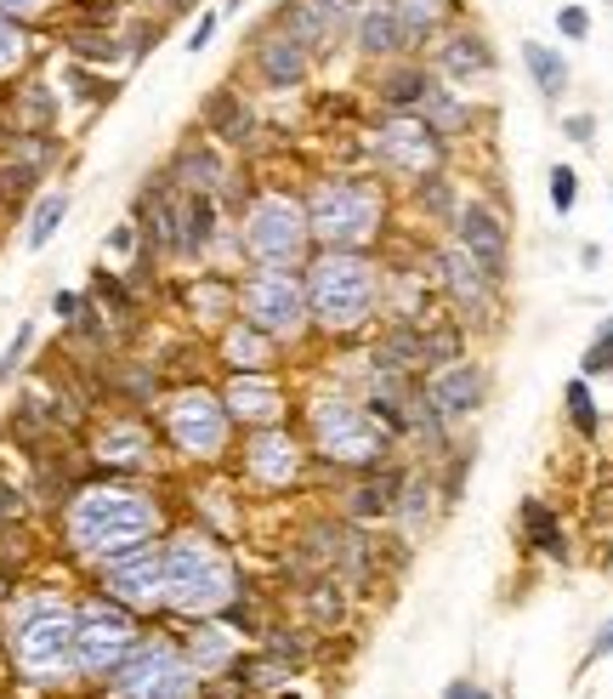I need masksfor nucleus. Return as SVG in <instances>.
Wrapping results in <instances>:
<instances>
[{"label": "nucleus", "mask_w": 613, "mask_h": 699, "mask_svg": "<svg viewBox=\"0 0 613 699\" xmlns=\"http://www.w3.org/2000/svg\"><path fill=\"white\" fill-rule=\"evenodd\" d=\"M313 439L341 466H375L381 461V421L358 404H319L313 410Z\"/></svg>", "instance_id": "nucleus-10"}, {"label": "nucleus", "mask_w": 613, "mask_h": 699, "mask_svg": "<svg viewBox=\"0 0 613 699\" xmlns=\"http://www.w3.org/2000/svg\"><path fill=\"white\" fill-rule=\"evenodd\" d=\"M7 648L12 665L41 683V688H68L80 677V659H75V609L52 591H29L7 609Z\"/></svg>", "instance_id": "nucleus-1"}, {"label": "nucleus", "mask_w": 613, "mask_h": 699, "mask_svg": "<svg viewBox=\"0 0 613 699\" xmlns=\"http://www.w3.org/2000/svg\"><path fill=\"white\" fill-rule=\"evenodd\" d=\"M222 404H227V415H233V421H256V426H272V421L285 415V398H279V387H272L261 370H238Z\"/></svg>", "instance_id": "nucleus-17"}, {"label": "nucleus", "mask_w": 613, "mask_h": 699, "mask_svg": "<svg viewBox=\"0 0 613 699\" xmlns=\"http://www.w3.org/2000/svg\"><path fill=\"white\" fill-rule=\"evenodd\" d=\"M238 302H245V319L267 336H290V330L306 324V290L296 274L285 268H267V274H250L238 285Z\"/></svg>", "instance_id": "nucleus-11"}, {"label": "nucleus", "mask_w": 613, "mask_h": 699, "mask_svg": "<svg viewBox=\"0 0 613 699\" xmlns=\"http://www.w3.org/2000/svg\"><path fill=\"white\" fill-rule=\"evenodd\" d=\"M306 228L319 233L330 251H353L364 240H375V228H381V188L369 182H324L313 193V206H306Z\"/></svg>", "instance_id": "nucleus-5"}, {"label": "nucleus", "mask_w": 613, "mask_h": 699, "mask_svg": "<svg viewBox=\"0 0 613 699\" xmlns=\"http://www.w3.org/2000/svg\"><path fill=\"white\" fill-rule=\"evenodd\" d=\"M177 177H182L193 193H211V188H216V177H222V165H216V154H211V148H188V154L177 159Z\"/></svg>", "instance_id": "nucleus-29"}, {"label": "nucleus", "mask_w": 613, "mask_h": 699, "mask_svg": "<svg viewBox=\"0 0 613 699\" xmlns=\"http://www.w3.org/2000/svg\"><path fill=\"white\" fill-rule=\"evenodd\" d=\"M227 426H233L227 404L216 392H204V387H188V392H177L165 404V439L177 444V455H188V461H216L227 450Z\"/></svg>", "instance_id": "nucleus-7"}, {"label": "nucleus", "mask_w": 613, "mask_h": 699, "mask_svg": "<svg viewBox=\"0 0 613 699\" xmlns=\"http://www.w3.org/2000/svg\"><path fill=\"white\" fill-rule=\"evenodd\" d=\"M306 240H313L306 211L296 206V199H285V193H261L250 206V217H245V251L256 262H267V268H290V262H301Z\"/></svg>", "instance_id": "nucleus-8"}, {"label": "nucleus", "mask_w": 613, "mask_h": 699, "mask_svg": "<svg viewBox=\"0 0 613 699\" xmlns=\"http://www.w3.org/2000/svg\"><path fill=\"white\" fill-rule=\"evenodd\" d=\"M63 217H68V193H46L41 206H34V217H29V251H46Z\"/></svg>", "instance_id": "nucleus-28"}, {"label": "nucleus", "mask_w": 613, "mask_h": 699, "mask_svg": "<svg viewBox=\"0 0 613 699\" xmlns=\"http://www.w3.org/2000/svg\"><path fill=\"white\" fill-rule=\"evenodd\" d=\"M245 455H250V461H245V466H250V478L267 484V489H285V484L301 478V444L285 439V432H272V426L256 432Z\"/></svg>", "instance_id": "nucleus-14"}, {"label": "nucleus", "mask_w": 613, "mask_h": 699, "mask_svg": "<svg viewBox=\"0 0 613 699\" xmlns=\"http://www.w3.org/2000/svg\"><path fill=\"white\" fill-rule=\"evenodd\" d=\"M216 240V206H211V193H193L188 199V233H182V245L188 251H204Z\"/></svg>", "instance_id": "nucleus-30"}, {"label": "nucleus", "mask_w": 613, "mask_h": 699, "mask_svg": "<svg viewBox=\"0 0 613 699\" xmlns=\"http://www.w3.org/2000/svg\"><path fill=\"white\" fill-rule=\"evenodd\" d=\"M557 29H562L568 41H586V35H591V18H586V7H562V12H557Z\"/></svg>", "instance_id": "nucleus-40"}, {"label": "nucleus", "mask_w": 613, "mask_h": 699, "mask_svg": "<svg viewBox=\"0 0 613 699\" xmlns=\"http://www.w3.org/2000/svg\"><path fill=\"white\" fill-rule=\"evenodd\" d=\"M392 7H398V18H403V29H409V41L432 35L443 18H455V0H392Z\"/></svg>", "instance_id": "nucleus-27"}, {"label": "nucleus", "mask_w": 613, "mask_h": 699, "mask_svg": "<svg viewBox=\"0 0 613 699\" xmlns=\"http://www.w3.org/2000/svg\"><path fill=\"white\" fill-rule=\"evenodd\" d=\"M426 91H432V75L421 63H398V69H387V80H381L387 109H415V103H426Z\"/></svg>", "instance_id": "nucleus-24"}, {"label": "nucleus", "mask_w": 613, "mask_h": 699, "mask_svg": "<svg viewBox=\"0 0 613 699\" xmlns=\"http://www.w3.org/2000/svg\"><path fill=\"white\" fill-rule=\"evenodd\" d=\"M455 222H460V251H466L489 279H500V274H505V228H500V217L483 211V206H466Z\"/></svg>", "instance_id": "nucleus-16"}, {"label": "nucleus", "mask_w": 613, "mask_h": 699, "mask_svg": "<svg viewBox=\"0 0 613 699\" xmlns=\"http://www.w3.org/2000/svg\"><path fill=\"white\" fill-rule=\"evenodd\" d=\"M204 120H211L216 131H227V137H238V131H245V125H250V114H245V109H238V97H233L227 86H222L216 97H204Z\"/></svg>", "instance_id": "nucleus-31"}, {"label": "nucleus", "mask_w": 613, "mask_h": 699, "mask_svg": "<svg viewBox=\"0 0 613 699\" xmlns=\"http://www.w3.org/2000/svg\"><path fill=\"white\" fill-rule=\"evenodd\" d=\"M23 57H29V35H23V23H18L12 12H0V75L23 69Z\"/></svg>", "instance_id": "nucleus-33"}, {"label": "nucleus", "mask_w": 613, "mask_h": 699, "mask_svg": "<svg viewBox=\"0 0 613 699\" xmlns=\"http://www.w3.org/2000/svg\"><path fill=\"white\" fill-rule=\"evenodd\" d=\"M573 199H579V177L568 171V165H557V171H551V206L568 217V211H573Z\"/></svg>", "instance_id": "nucleus-39"}, {"label": "nucleus", "mask_w": 613, "mask_h": 699, "mask_svg": "<svg viewBox=\"0 0 613 699\" xmlns=\"http://www.w3.org/2000/svg\"><path fill=\"white\" fill-rule=\"evenodd\" d=\"M602 370H613V319H602L597 342L586 347V376H602Z\"/></svg>", "instance_id": "nucleus-37"}, {"label": "nucleus", "mask_w": 613, "mask_h": 699, "mask_svg": "<svg viewBox=\"0 0 613 699\" xmlns=\"http://www.w3.org/2000/svg\"><path fill=\"white\" fill-rule=\"evenodd\" d=\"M12 512H18V489L0 484V518H12Z\"/></svg>", "instance_id": "nucleus-48"}, {"label": "nucleus", "mask_w": 613, "mask_h": 699, "mask_svg": "<svg viewBox=\"0 0 613 699\" xmlns=\"http://www.w3.org/2000/svg\"><path fill=\"white\" fill-rule=\"evenodd\" d=\"M52 308L68 319V313H80V296H75V290H57V302H52Z\"/></svg>", "instance_id": "nucleus-45"}, {"label": "nucleus", "mask_w": 613, "mask_h": 699, "mask_svg": "<svg viewBox=\"0 0 613 699\" xmlns=\"http://www.w3.org/2000/svg\"><path fill=\"white\" fill-rule=\"evenodd\" d=\"M52 7V0H0V12H12V18H41Z\"/></svg>", "instance_id": "nucleus-42"}, {"label": "nucleus", "mask_w": 613, "mask_h": 699, "mask_svg": "<svg viewBox=\"0 0 613 699\" xmlns=\"http://www.w3.org/2000/svg\"><path fill=\"white\" fill-rule=\"evenodd\" d=\"M238 597L233 563L216 541L204 535H177L165 546V603L182 614H222Z\"/></svg>", "instance_id": "nucleus-3"}, {"label": "nucleus", "mask_w": 613, "mask_h": 699, "mask_svg": "<svg viewBox=\"0 0 613 699\" xmlns=\"http://www.w3.org/2000/svg\"><path fill=\"white\" fill-rule=\"evenodd\" d=\"M437 69L449 80H471V75H489L494 69V46L483 35H449L437 46Z\"/></svg>", "instance_id": "nucleus-21"}, {"label": "nucleus", "mask_w": 613, "mask_h": 699, "mask_svg": "<svg viewBox=\"0 0 613 699\" xmlns=\"http://www.w3.org/2000/svg\"><path fill=\"white\" fill-rule=\"evenodd\" d=\"M68 546L86 552V557H114L125 546H143L159 535V507L148 501L143 489H125V484H91L68 501Z\"/></svg>", "instance_id": "nucleus-2"}, {"label": "nucleus", "mask_w": 613, "mask_h": 699, "mask_svg": "<svg viewBox=\"0 0 613 699\" xmlns=\"http://www.w3.org/2000/svg\"><path fill=\"white\" fill-rule=\"evenodd\" d=\"M591 131H597L591 114H573V120H568V137H573V143H591Z\"/></svg>", "instance_id": "nucleus-43"}, {"label": "nucleus", "mask_w": 613, "mask_h": 699, "mask_svg": "<svg viewBox=\"0 0 613 699\" xmlns=\"http://www.w3.org/2000/svg\"><path fill=\"white\" fill-rule=\"evenodd\" d=\"M102 586L120 609H159L165 603V546H125L102 557Z\"/></svg>", "instance_id": "nucleus-12"}, {"label": "nucleus", "mask_w": 613, "mask_h": 699, "mask_svg": "<svg viewBox=\"0 0 613 699\" xmlns=\"http://www.w3.org/2000/svg\"><path fill=\"white\" fill-rule=\"evenodd\" d=\"M256 69H261V80H267L272 91H290V86L306 80V46L290 41V35H267V41L256 46Z\"/></svg>", "instance_id": "nucleus-19"}, {"label": "nucleus", "mask_w": 613, "mask_h": 699, "mask_svg": "<svg viewBox=\"0 0 613 699\" xmlns=\"http://www.w3.org/2000/svg\"><path fill=\"white\" fill-rule=\"evenodd\" d=\"M443 699H489V694H483V688H477V683H455V688H449V694H443Z\"/></svg>", "instance_id": "nucleus-46"}, {"label": "nucleus", "mask_w": 613, "mask_h": 699, "mask_svg": "<svg viewBox=\"0 0 613 699\" xmlns=\"http://www.w3.org/2000/svg\"><path fill=\"white\" fill-rule=\"evenodd\" d=\"M608 654H613V620L602 625V637L591 643V659H608Z\"/></svg>", "instance_id": "nucleus-44"}, {"label": "nucleus", "mask_w": 613, "mask_h": 699, "mask_svg": "<svg viewBox=\"0 0 613 699\" xmlns=\"http://www.w3.org/2000/svg\"><path fill=\"white\" fill-rule=\"evenodd\" d=\"M483 392H489L483 370H477V364H466V358H455V364H443V370L432 376L426 404H432V415H443V421H460V415H471L477 404H483Z\"/></svg>", "instance_id": "nucleus-13"}, {"label": "nucleus", "mask_w": 613, "mask_h": 699, "mask_svg": "<svg viewBox=\"0 0 613 699\" xmlns=\"http://www.w3.org/2000/svg\"><path fill=\"white\" fill-rule=\"evenodd\" d=\"M523 63H528V75H534L539 97H562V91H568V63H562V52L528 41V46H523Z\"/></svg>", "instance_id": "nucleus-25"}, {"label": "nucleus", "mask_w": 613, "mask_h": 699, "mask_svg": "<svg viewBox=\"0 0 613 699\" xmlns=\"http://www.w3.org/2000/svg\"><path fill=\"white\" fill-rule=\"evenodd\" d=\"M227 659H233V637H227L222 625L193 631V643H188V665H193V672H222Z\"/></svg>", "instance_id": "nucleus-26"}, {"label": "nucleus", "mask_w": 613, "mask_h": 699, "mask_svg": "<svg viewBox=\"0 0 613 699\" xmlns=\"http://www.w3.org/2000/svg\"><path fill=\"white\" fill-rule=\"evenodd\" d=\"M131 245H136L131 228H114V233H109V251H131Z\"/></svg>", "instance_id": "nucleus-47"}, {"label": "nucleus", "mask_w": 613, "mask_h": 699, "mask_svg": "<svg viewBox=\"0 0 613 699\" xmlns=\"http://www.w3.org/2000/svg\"><path fill=\"white\" fill-rule=\"evenodd\" d=\"M222 358L233 364V370H267V364H272V347H267V330H256L250 319H238V324H227V336H222Z\"/></svg>", "instance_id": "nucleus-23"}, {"label": "nucleus", "mask_w": 613, "mask_h": 699, "mask_svg": "<svg viewBox=\"0 0 613 699\" xmlns=\"http://www.w3.org/2000/svg\"><path fill=\"white\" fill-rule=\"evenodd\" d=\"M109 677H114L109 699H193V665H188V654L159 643V637L136 643Z\"/></svg>", "instance_id": "nucleus-6"}, {"label": "nucleus", "mask_w": 613, "mask_h": 699, "mask_svg": "<svg viewBox=\"0 0 613 699\" xmlns=\"http://www.w3.org/2000/svg\"><path fill=\"white\" fill-rule=\"evenodd\" d=\"M211 35H216V12H204L193 23V35H188V52H204V46H211Z\"/></svg>", "instance_id": "nucleus-41"}, {"label": "nucleus", "mask_w": 613, "mask_h": 699, "mask_svg": "<svg viewBox=\"0 0 613 699\" xmlns=\"http://www.w3.org/2000/svg\"><path fill=\"white\" fill-rule=\"evenodd\" d=\"M136 648V625L120 603H86L75 609V659L86 677H102Z\"/></svg>", "instance_id": "nucleus-9"}, {"label": "nucleus", "mask_w": 613, "mask_h": 699, "mask_svg": "<svg viewBox=\"0 0 613 699\" xmlns=\"http://www.w3.org/2000/svg\"><path fill=\"white\" fill-rule=\"evenodd\" d=\"M437 148H443L437 131L432 125H415V120L381 131V159L392 165V171H403V177H426L432 165H437Z\"/></svg>", "instance_id": "nucleus-15"}, {"label": "nucleus", "mask_w": 613, "mask_h": 699, "mask_svg": "<svg viewBox=\"0 0 613 699\" xmlns=\"http://www.w3.org/2000/svg\"><path fill=\"white\" fill-rule=\"evenodd\" d=\"M523 529H528V535L539 541V552H551V557H562V529H557V518L545 512L539 501H528V507H523Z\"/></svg>", "instance_id": "nucleus-34"}, {"label": "nucleus", "mask_w": 613, "mask_h": 699, "mask_svg": "<svg viewBox=\"0 0 613 699\" xmlns=\"http://www.w3.org/2000/svg\"><path fill=\"white\" fill-rule=\"evenodd\" d=\"M426 120H432V131H437V137H455V131H460V120H466V109L455 103V97L449 91H426Z\"/></svg>", "instance_id": "nucleus-35"}, {"label": "nucleus", "mask_w": 613, "mask_h": 699, "mask_svg": "<svg viewBox=\"0 0 613 699\" xmlns=\"http://www.w3.org/2000/svg\"><path fill=\"white\" fill-rule=\"evenodd\" d=\"M392 495H398V478H375V484H364V489H353L347 495V512L353 518H375V512H387V501H392Z\"/></svg>", "instance_id": "nucleus-32"}, {"label": "nucleus", "mask_w": 613, "mask_h": 699, "mask_svg": "<svg viewBox=\"0 0 613 699\" xmlns=\"http://www.w3.org/2000/svg\"><path fill=\"white\" fill-rule=\"evenodd\" d=\"M437 285L449 290L466 313H477V308L489 302V285H494V279H489L483 268H477V262H471L466 251H443V256H437Z\"/></svg>", "instance_id": "nucleus-18"}, {"label": "nucleus", "mask_w": 613, "mask_h": 699, "mask_svg": "<svg viewBox=\"0 0 613 699\" xmlns=\"http://www.w3.org/2000/svg\"><path fill=\"white\" fill-rule=\"evenodd\" d=\"M306 313L330 330H358L375 313V268L353 251H324L306 274Z\"/></svg>", "instance_id": "nucleus-4"}, {"label": "nucleus", "mask_w": 613, "mask_h": 699, "mask_svg": "<svg viewBox=\"0 0 613 699\" xmlns=\"http://www.w3.org/2000/svg\"><path fill=\"white\" fill-rule=\"evenodd\" d=\"M568 421L579 426V432H597V404H591V387L586 381H568Z\"/></svg>", "instance_id": "nucleus-36"}, {"label": "nucleus", "mask_w": 613, "mask_h": 699, "mask_svg": "<svg viewBox=\"0 0 613 699\" xmlns=\"http://www.w3.org/2000/svg\"><path fill=\"white\" fill-rule=\"evenodd\" d=\"M403 46H409V29H403V18H398L392 0H375V7L358 12V52L392 57V52H403Z\"/></svg>", "instance_id": "nucleus-20"}, {"label": "nucleus", "mask_w": 613, "mask_h": 699, "mask_svg": "<svg viewBox=\"0 0 613 699\" xmlns=\"http://www.w3.org/2000/svg\"><path fill=\"white\" fill-rule=\"evenodd\" d=\"M29 347H34V324H23L18 336H12V347H7V358H0V381H12L18 370H23V358H29Z\"/></svg>", "instance_id": "nucleus-38"}, {"label": "nucleus", "mask_w": 613, "mask_h": 699, "mask_svg": "<svg viewBox=\"0 0 613 699\" xmlns=\"http://www.w3.org/2000/svg\"><path fill=\"white\" fill-rule=\"evenodd\" d=\"M97 461H109V466H148V461H154V439H148V426H136V421H114V426L97 439Z\"/></svg>", "instance_id": "nucleus-22"}]
</instances>
